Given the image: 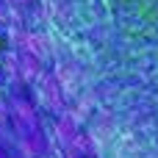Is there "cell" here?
I'll return each instance as SVG.
<instances>
[{"label":"cell","mask_w":158,"mask_h":158,"mask_svg":"<svg viewBox=\"0 0 158 158\" xmlns=\"http://www.w3.org/2000/svg\"><path fill=\"white\" fill-rule=\"evenodd\" d=\"M28 92H31V100L39 106V111H47L50 117L64 114L67 106H69V94H67V89L61 86V81H58V75L53 69H44L28 86Z\"/></svg>","instance_id":"obj_1"},{"label":"cell","mask_w":158,"mask_h":158,"mask_svg":"<svg viewBox=\"0 0 158 158\" xmlns=\"http://www.w3.org/2000/svg\"><path fill=\"white\" fill-rule=\"evenodd\" d=\"M6 44H14L31 56H36L39 61L50 64L53 61V47L47 42V36L42 31H33V28H22V25H11L6 31Z\"/></svg>","instance_id":"obj_2"},{"label":"cell","mask_w":158,"mask_h":158,"mask_svg":"<svg viewBox=\"0 0 158 158\" xmlns=\"http://www.w3.org/2000/svg\"><path fill=\"white\" fill-rule=\"evenodd\" d=\"M44 131H47V139H50L53 150H72L78 136H81V119L75 114L64 111V114H56L50 128H44Z\"/></svg>","instance_id":"obj_3"},{"label":"cell","mask_w":158,"mask_h":158,"mask_svg":"<svg viewBox=\"0 0 158 158\" xmlns=\"http://www.w3.org/2000/svg\"><path fill=\"white\" fill-rule=\"evenodd\" d=\"M0 3H3V6H25V8H28L33 0H0Z\"/></svg>","instance_id":"obj_4"},{"label":"cell","mask_w":158,"mask_h":158,"mask_svg":"<svg viewBox=\"0 0 158 158\" xmlns=\"http://www.w3.org/2000/svg\"><path fill=\"white\" fill-rule=\"evenodd\" d=\"M0 158H8V150H3V147H0Z\"/></svg>","instance_id":"obj_5"},{"label":"cell","mask_w":158,"mask_h":158,"mask_svg":"<svg viewBox=\"0 0 158 158\" xmlns=\"http://www.w3.org/2000/svg\"><path fill=\"white\" fill-rule=\"evenodd\" d=\"M8 158H22V156L19 153H8Z\"/></svg>","instance_id":"obj_6"}]
</instances>
